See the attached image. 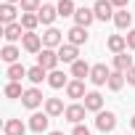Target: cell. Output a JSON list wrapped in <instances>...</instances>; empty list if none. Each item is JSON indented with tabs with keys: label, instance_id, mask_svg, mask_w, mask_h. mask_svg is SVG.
<instances>
[{
	"label": "cell",
	"instance_id": "cell-19",
	"mask_svg": "<svg viewBox=\"0 0 135 135\" xmlns=\"http://www.w3.org/2000/svg\"><path fill=\"white\" fill-rule=\"evenodd\" d=\"M3 132H6V135H24L27 127H24L21 119H8V122L3 124Z\"/></svg>",
	"mask_w": 135,
	"mask_h": 135
},
{
	"label": "cell",
	"instance_id": "cell-39",
	"mask_svg": "<svg viewBox=\"0 0 135 135\" xmlns=\"http://www.w3.org/2000/svg\"><path fill=\"white\" fill-rule=\"evenodd\" d=\"M50 135H64V132H58V130H56V132H50Z\"/></svg>",
	"mask_w": 135,
	"mask_h": 135
},
{
	"label": "cell",
	"instance_id": "cell-21",
	"mask_svg": "<svg viewBox=\"0 0 135 135\" xmlns=\"http://www.w3.org/2000/svg\"><path fill=\"white\" fill-rule=\"evenodd\" d=\"M0 21H3V27L16 24V8L11 3H3V8H0Z\"/></svg>",
	"mask_w": 135,
	"mask_h": 135
},
{
	"label": "cell",
	"instance_id": "cell-33",
	"mask_svg": "<svg viewBox=\"0 0 135 135\" xmlns=\"http://www.w3.org/2000/svg\"><path fill=\"white\" fill-rule=\"evenodd\" d=\"M72 135H90V130H88L85 124H74V130H72Z\"/></svg>",
	"mask_w": 135,
	"mask_h": 135
},
{
	"label": "cell",
	"instance_id": "cell-7",
	"mask_svg": "<svg viewBox=\"0 0 135 135\" xmlns=\"http://www.w3.org/2000/svg\"><path fill=\"white\" fill-rule=\"evenodd\" d=\"M21 45H24V50H27V53H40V50H42V37H40V35H35V32H24Z\"/></svg>",
	"mask_w": 135,
	"mask_h": 135
},
{
	"label": "cell",
	"instance_id": "cell-9",
	"mask_svg": "<svg viewBox=\"0 0 135 135\" xmlns=\"http://www.w3.org/2000/svg\"><path fill=\"white\" fill-rule=\"evenodd\" d=\"M48 124H50V117H48V114L35 111V114L29 117V130H32V132H45V130H48Z\"/></svg>",
	"mask_w": 135,
	"mask_h": 135
},
{
	"label": "cell",
	"instance_id": "cell-26",
	"mask_svg": "<svg viewBox=\"0 0 135 135\" xmlns=\"http://www.w3.org/2000/svg\"><path fill=\"white\" fill-rule=\"evenodd\" d=\"M114 24H117L119 29H127V32H130V24H132V16L127 13V8H122V11H117V13H114Z\"/></svg>",
	"mask_w": 135,
	"mask_h": 135
},
{
	"label": "cell",
	"instance_id": "cell-22",
	"mask_svg": "<svg viewBox=\"0 0 135 135\" xmlns=\"http://www.w3.org/2000/svg\"><path fill=\"white\" fill-rule=\"evenodd\" d=\"M19 56H21V50L16 45H3V50H0V58H3L6 64H16Z\"/></svg>",
	"mask_w": 135,
	"mask_h": 135
},
{
	"label": "cell",
	"instance_id": "cell-18",
	"mask_svg": "<svg viewBox=\"0 0 135 135\" xmlns=\"http://www.w3.org/2000/svg\"><path fill=\"white\" fill-rule=\"evenodd\" d=\"M66 95L69 98H85L88 93H85V82L82 80H72L69 85H66Z\"/></svg>",
	"mask_w": 135,
	"mask_h": 135
},
{
	"label": "cell",
	"instance_id": "cell-36",
	"mask_svg": "<svg viewBox=\"0 0 135 135\" xmlns=\"http://www.w3.org/2000/svg\"><path fill=\"white\" fill-rule=\"evenodd\" d=\"M127 3H130V0H111V6H114V8H119V11H122V8H127Z\"/></svg>",
	"mask_w": 135,
	"mask_h": 135
},
{
	"label": "cell",
	"instance_id": "cell-2",
	"mask_svg": "<svg viewBox=\"0 0 135 135\" xmlns=\"http://www.w3.org/2000/svg\"><path fill=\"white\" fill-rule=\"evenodd\" d=\"M95 127H98L103 135H109V132L117 127V117H114V111H98V114H95Z\"/></svg>",
	"mask_w": 135,
	"mask_h": 135
},
{
	"label": "cell",
	"instance_id": "cell-8",
	"mask_svg": "<svg viewBox=\"0 0 135 135\" xmlns=\"http://www.w3.org/2000/svg\"><path fill=\"white\" fill-rule=\"evenodd\" d=\"M66 40H69V45H77V48H80V45H85V42H88V29L74 24L69 32H66Z\"/></svg>",
	"mask_w": 135,
	"mask_h": 135
},
{
	"label": "cell",
	"instance_id": "cell-28",
	"mask_svg": "<svg viewBox=\"0 0 135 135\" xmlns=\"http://www.w3.org/2000/svg\"><path fill=\"white\" fill-rule=\"evenodd\" d=\"M27 32H35V27L40 24V16L37 13H21V21H19Z\"/></svg>",
	"mask_w": 135,
	"mask_h": 135
},
{
	"label": "cell",
	"instance_id": "cell-16",
	"mask_svg": "<svg viewBox=\"0 0 135 135\" xmlns=\"http://www.w3.org/2000/svg\"><path fill=\"white\" fill-rule=\"evenodd\" d=\"M130 69H132V56H127V50L117 53L114 56V72H130Z\"/></svg>",
	"mask_w": 135,
	"mask_h": 135
},
{
	"label": "cell",
	"instance_id": "cell-30",
	"mask_svg": "<svg viewBox=\"0 0 135 135\" xmlns=\"http://www.w3.org/2000/svg\"><path fill=\"white\" fill-rule=\"evenodd\" d=\"M109 90H122V85H124V72H111V77H109Z\"/></svg>",
	"mask_w": 135,
	"mask_h": 135
},
{
	"label": "cell",
	"instance_id": "cell-17",
	"mask_svg": "<svg viewBox=\"0 0 135 135\" xmlns=\"http://www.w3.org/2000/svg\"><path fill=\"white\" fill-rule=\"evenodd\" d=\"M85 109L88 111H103V98H101V93H88L85 95Z\"/></svg>",
	"mask_w": 135,
	"mask_h": 135
},
{
	"label": "cell",
	"instance_id": "cell-29",
	"mask_svg": "<svg viewBox=\"0 0 135 135\" xmlns=\"http://www.w3.org/2000/svg\"><path fill=\"white\" fill-rule=\"evenodd\" d=\"M58 16H74L77 8H74V0H58Z\"/></svg>",
	"mask_w": 135,
	"mask_h": 135
},
{
	"label": "cell",
	"instance_id": "cell-12",
	"mask_svg": "<svg viewBox=\"0 0 135 135\" xmlns=\"http://www.w3.org/2000/svg\"><path fill=\"white\" fill-rule=\"evenodd\" d=\"M74 21H77V27H90L93 21H95V13H93V8H77V13H74Z\"/></svg>",
	"mask_w": 135,
	"mask_h": 135
},
{
	"label": "cell",
	"instance_id": "cell-5",
	"mask_svg": "<svg viewBox=\"0 0 135 135\" xmlns=\"http://www.w3.org/2000/svg\"><path fill=\"white\" fill-rule=\"evenodd\" d=\"M109 77H111V69H109L106 64H95L93 69H90V82L93 85H106Z\"/></svg>",
	"mask_w": 135,
	"mask_h": 135
},
{
	"label": "cell",
	"instance_id": "cell-10",
	"mask_svg": "<svg viewBox=\"0 0 135 135\" xmlns=\"http://www.w3.org/2000/svg\"><path fill=\"white\" fill-rule=\"evenodd\" d=\"M21 103H24L27 109H37V106L42 103V93H40L37 88H29V90H24V95H21Z\"/></svg>",
	"mask_w": 135,
	"mask_h": 135
},
{
	"label": "cell",
	"instance_id": "cell-15",
	"mask_svg": "<svg viewBox=\"0 0 135 135\" xmlns=\"http://www.w3.org/2000/svg\"><path fill=\"white\" fill-rule=\"evenodd\" d=\"M66 109H64V101L61 98H45V114L48 117H61Z\"/></svg>",
	"mask_w": 135,
	"mask_h": 135
},
{
	"label": "cell",
	"instance_id": "cell-25",
	"mask_svg": "<svg viewBox=\"0 0 135 135\" xmlns=\"http://www.w3.org/2000/svg\"><path fill=\"white\" fill-rule=\"evenodd\" d=\"M6 74H8V80H11V82H19V80H24V77L29 74V69H24L21 64H11Z\"/></svg>",
	"mask_w": 135,
	"mask_h": 135
},
{
	"label": "cell",
	"instance_id": "cell-4",
	"mask_svg": "<svg viewBox=\"0 0 135 135\" xmlns=\"http://www.w3.org/2000/svg\"><path fill=\"white\" fill-rule=\"evenodd\" d=\"M64 32H58L56 27H48L45 32H42V48H61L64 45V37H61Z\"/></svg>",
	"mask_w": 135,
	"mask_h": 135
},
{
	"label": "cell",
	"instance_id": "cell-3",
	"mask_svg": "<svg viewBox=\"0 0 135 135\" xmlns=\"http://www.w3.org/2000/svg\"><path fill=\"white\" fill-rule=\"evenodd\" d=\"M93 13H95V19L98 21H109V19H114V6H111V0H95V6H93Z\"/></svg>",
	"mask_w": 135,
	"mask_h": 135
},
{
	"label": "cell",
	"instance_id": "cell-24",
	"mask_svg": "<svg viewBox=\"0 0 135 135\" xmlns=\"http://www.w3.org/2000/svg\"><path fill=\"white\" fill-rule=\"evenodd\" d=\"M37 16H40L42 24H53L56 16H58V8H56V6H42V8L37 11Z\"/></svg>",
	"mask_w": 135,
	"mask_h": 135
},
{
	"label": "cell",
	"instance_id": "cell-23",
	"mask_svg": "<svg viewBox=\"0 0 135 135\" xmlns=\"http://www.w3.org/2000/svg\"><path fill=\"white\" fill-rule=\"evenodd\" d=\"M48 85L50 88H66V85H69V82H66V74L64 72H58V69H53V72H48Z\"/></svg>",
	"mask_w": 135,
	"mask_h": 135
},
{
	"label": "cell",
	"instance_id": "cell-11",
	"mask_svg": "<svg viewBox=\"0 0 135 135\" xmlns=\"http://www.w3.org/2000/svg\"><path fill=\"white\" fill-rule=\"evenodd\" d=\"M77 56H80V53H77V45H69V42H66V45L58 48V61H64V64H74V61H80Z\"/></svg>",
	"mask_w": 135,
	"mask_h": 135
},
{
	"label": "cell",
	"instance_id": "cell-20",
	"mask_svg": "<svg viewBox=\"0 0 135 135\" xmlns=\"http://www.w3.org/2000/svg\"><path fill=\"white\" fill-rule=\"evenodd\" d=\"M90 69H93V66H88V64L80 58V61L72 64V77H74V80H85V77H90Z\"/></svg>",
	"mask_w": 135,
	"mask_h": 135
},
{
	"label": "cell",
	"instance_id": "cell-35",
	"mask_svg": "<svg viewBox=\"0 0 135 135\" xmlns=\"http://www.w3.org/2000/svg\"><path fill=\"white\" fill-rule=\"evenodd\" d=\"M124 80H127L130 85H135V66H132V69H130V72H124Z\"/></svg>",
	"mask_w": 135,
	"mask_h": 135
},
{
	"label": "cell",
	"instance_id": "cell-32",
	"mask_svg": "<svg viewBox=\"0 0 135 135\" xmlns=\"http://www.w3.org/2000/svg\"><path fill=\"white\" fill-rule=\"evenodd\" d=\"M19 6H21V11H24V13H37V11L42 8V6H40V0H21Z\"/></svg>",
	"mask_w": 135,
	"mask_h": 135
},
{
	"label": "cell",
	"instance_id": "cell-6",
	"mask_svg": "<svg viewBox=\"0 0 135 135\" xmlns=\"http://www.w3.org/2000/svg\"><path fill=\"white\" fill-rule=\"evenodd\" d=\"M85 114H88V109H85V103H72V106H66V111H64V117L69 119L72 124H82V119H85Z\"/></svg>",
	"mask_w": 135,
	"mask_h": 135
},
{
	"label": "cell",
	"instance_id": "cell-14",
	"mask_svg": "<svg viewBox=\"0 0 135 135\" xmlns=\"http://www.w3.org/2000/svg\"><path fill=\"white\" fill-rule=\"evenodd\" d=\"M106 45H109V50L117 56V53H124V48H127V37L124 35H111L109 40H106Z\"/></svg>",
	"mask_w": 135,
	"mask_h": 135
},
{
	"label": "cell",
	"instance_id": "cell-34",
	"mask_svg": "<svg viewBox=\"0 0 135 135\" xmlns=\"http://www.w3.org/2000/svg\"><path fill=\"white\" fill-rule=\"evenodd\" d=\"M124 37H127V48H130V50H135V29H130Z\"/></svg>",
	"mask_w": 135,
	"mask_h": 135
},
{
	"label": "cell",
	"instance_id": "cell-31",
	"mask_svg": "<svg viewBox=\"0 0 135 135\" xmlns=\"http://www.w3.org/2000/svg\"><path fill=\"white\" fill-rule=\"evenodd\" d=\"M6 95H8V98H21V95H24L21 82H8V85H6Z\"/></svg>",
	"mask_w": 135,
	"mask_h": 135
},
{
	"label": "cell",
	"instance_id": "cell-27",
	"mask_svg": "<svg viewBox=\"0 0 135 135\" xmlns=\"http://www.w3.org/2000/svg\"><path fill=\"white\" fill-rule=\"evenodd\" d=\"M27 80H29L32 85H40L42 80H48V69H42V66H32L29 74H27Z\"/></svg>",
	"mask_w": 135,
	"mask_h": 135
},
{
	"label": "cell",
	"instance_id": "cell-13",
	"mask_svg": "<svg viewBox=\"0 0 135 135\" xmlns=\"http://www.w3.org/2000/svg\"><path fill=\"white\" fill-rule=\"evenodd\" d=\"M24 27L16 21V24H8L6 29H3V35H6V40H8V45H13L16 40H24V32H21Z\"/></svg>",
	"mask_w": 135,
	"mask_h": 135
},
{
	"label": "cell",
	"instance_id": "cell-37",
	"mask_svg": "<svg viewBox=\"0 0 135 135\" xmlns=\"http://www.w3.org/2000/svg\"><path fill=\"white\" fill-rule=\"evenodd\" d=\"M130 127H132V130H135V117H132V119H130Z\"/></svg>",
	"mask_w": 135,
	"mask_h": 135
},
{
	"label": "cell",
	"instance_id": "cell-38",
	"mask_svg": "<svg viewBox=\"0 0 135 135\" xmlns=\"http://www.w3.org/2000/svg\"><path fill=\"white\" fill-rule=\"evenodd\" d=\"M6 3H11V6H13V3H21V0H6Z\"/></svg>",
	"mask_w": 135,
	"mask_h": 135
},
{
	"label": "cell",
	"instance_id": "cell-1",
	"mask_svg": "<svg viewBox=\"0 0 135 135\" xmlns=\"http://www.w3.org/2000/svg\"><path fill=\"white\" fill-rule=\"evenodd\" d=\"M37 66H42V69L53 72L56 66H58V50H53V48H42L40 56H37Z\"/></svg>",
	"mask_w": 135,
	"mask_h": 135
}]
</instances>
